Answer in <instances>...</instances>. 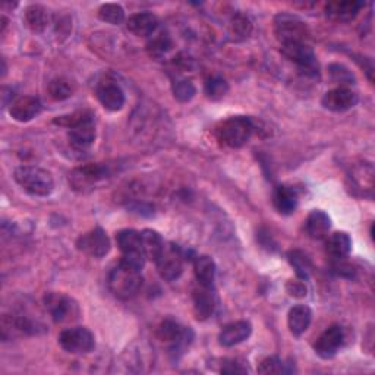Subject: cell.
Returning a JSON list of instances; mask_svg holds the SVG:
<instances>
[{
    "mask_svg": "<svg viewBox=\"0 0 375 375\" xmlns=\"http://www.w3.org/2000/svg\"><path fill=\"white\" fill-rule=\"evenodd\" d=\"M54 124L69 129L68 138L75 149H87L96 141L94 116L89 112H77L69 116H61Z\"/></svg>",
    "mask_w": 375,
    "mask_h": 375,
    "instance_id": "cell-1",
    "label": "cell"
},
{
    "mask_svg": "<svg viewBox=\"0 0 375 375\" xmlns=\"http://www.w3.org/2000/svg\"><path fill=\"white\" fill-rule=\"evenodd\" d=\"M142 288V276L140 270H135L124 263H119L109 274L110 292L122 301L135 297Z\"/></svg>",
    "mask_w": 375,
    "mask_h": 375,
    "instance_id": "cell-2",
    "label": "cell"
},
{
    "mask_svg": "<svg viewBox=\"0 0 375 375\" xmlns=\"http://www.w3.org/2000/svg\"><path fill=\"white\" fill-rule=\"evenodd\" d=\"M13 179L25 192L34 197H47L54 189L52 173L38 166H20L15 169Z\"/></svg>",
    "mask_w": 375,
    "mask_h": 375,
    "instance_id": "cell-3",
    "label": "cell"
},
{
    "mask_svg": "<svg viewBox=\"0 0 375 375\" xmlns=\"http://www.w3.org/2000/svg\"><path fill=\"white\" fill-rule=\"evenodd\" d=\"M253 132V124L247 116H232L219 124L216 128L217 140L229 148H241Z\"/></svg>",
    "mask_w": 375,
    "mask_h": 375,
    "instance_id": "cell-4",
    "label": "cell"
},
{
    "mask_svg": "<svg viewBox=\"0 0 375 375\" xmlns=\"http://www.w3.org/2000/svg\"><path fill=\"white\" fill-rule=\"evenodd\" d=\"M116 242L122 252L121 263L142 272L147 257L142 247L141 232L133 229H125L116 235Z\"/></svg>",
    "mask_w": 375,
    "mask_h": 375,
    "instance_id": "cell-5",
    "label": "cell"
},
{
    "mask_svg": "<svg viewBox=\"0 0 375 375\" xmlns=\"http://www.w3.org/2000/svg\"><path fill=\"white\" fill-rule=\"evenodd\" d=\"M274 34L280 44L307 43L311 36L308 25L291 13H279L274 18Z\"/></svg>",
    "mask_w": 375,
    "mask_h": 375,
    "instance_id": "cell-6",
    "label": "cell"
},
{
    "mask_svg": "<svg viewBox=\"0 0 375 375\" xmlns=\"http://www.w3.org/2000/svg\"><path fill=\"white\" fill-rule=\"evenodd\" d=\"M112 170L109 164H87V166H81L75 169L69 175V184L72 188L78 192H88L96 189L103 181H106L110 177Z\"/></svg>",
    "mask_w": 375,
    "mask_h": 375,
    "instance_id": "cell-7",
    "label": "cell"
},
{
    "mask_svg": "<svg viewBox=\"0 0 375 375\" xmlns=\"http://www.w3.org/2000/svg\"><path fill=\"white\" fill-rule=\"evenodd\" d=\"M281 54L293 62L305 77H318V61L307 43L281 44Z\"/></svg>",
    "mask_w": 375,
    "mask_h": 375,
    "instance_id": "cell-8",
    "label": "cell"
},
{
    "mask_svg": "<svg viewBox=\"0 0 375 375\" xmlns=\"http://www.w3.org/2000/svg\"><path fill=\"white\" fill-rule=\"evenodd\" d=\"M59 344L68 353L84 355L89 353L96 348V339L87 327H72L64 330L61 333Z\"/></svg>",
    "mask_w": 375,
    "mask_h": 375,
    "instance_id": "cell-9",
    "label": "cell"
},
{
    "mask_svg": "<svg viewBox=\"0 0 375 375\" xmlns=\"http://www.w3.org/2000/svg\"><path fill=\"white\" fill-rule=\"evenodd\" d=\"M159 339L170 346L173 353L182 352L193 339V333L189 327H182L173 320L163 321L159 328Z\"/></svg>",
    "mask_w": 375,
    "mask_h": 375,
    "instance_id": "cell-10",
    "label": "cell"
},
{
    "mask_svg": "<svg viewBox=\"0 0 375 375\" xmlns=\"http://www.w3.org/2000/svg\"><path fill=\"white\" fill-rule=\"evenodd\" d=\"M156 265L161 279L175 281L184 273V253L175 245L164 247Z\"/></svg>",
    "mask_w": 375,
    "mask_h": 375,
    "instance_id": "cell-11",
    "label": "cell"
},
{
    "mask_svg": "<svg viewBox=\"0 0 375 375\" xmlns=\"http://www.w3.org/2000/svg\"><path fill=\"white\" fill-rule=\"evenodd\" d=\"M77 247L89 257L103 258L110 251V239L101 228H96L81 235L77 241Z\"/></svg>",
    "mask_w": 375,
    "mask_h": 375,
    "instance_id": "cell-12",
    "label": "cell"
},
{
    "mask_svg": "<svg viewBox=\"0 0 375 375\" xmlns=\"http://www.w3.org/2000/svg\"><path fill=\"white\" fill-rule=\"evenodd\" d=\"M47 311L50 312L54 323H66L78 315V305L64 293H49L44 297Z\"/></svg>",
    "mask_w": 375,
    "mask_h": 375,
    "instance_id": "cell-13",
    "label": "cell"
},
{
    "mask_svg": "<svg viewBox=\"0 0 375 375\" xmlns=\"http://www.w3.org/2000/svg\"><path fill=\"white\" fill-rule=\"evenodd\" d=\"M344 343V330L341 325L333 324L314 343V351L323 359H332Z\"/></svg>",
    "mask_w": 375,
    "mask_h": 375,
    "instance_id": "cell-14",
    "label": "cell"
},
{
    "mask_svg": "<svg viewBox=\"0 0 375 375\" xmlns=\"http://www.w3.org/2000/svg\"><path fill=\"white\" fill-rule=\"evenodd\" d=\"M359 101V96L348 87H337L327 91L321 100L324 109L330 112L341 113L353 109Z\"/></svg>",
    "mask_w": 375,
    "mask_h": 375,
    "instance_id": "cell-15",
    "label": "cell"
},
{
    "mask_svg": "<svg viewBox=\"0 0 375 375\" xmlns=\"http://www.w3.org/2000/svg\"><path fill=\"white\" fill-rule=\"evenodd\" d=\"M96 96L98 101L101 103V106L109 110V112H117L125 106V93L121 88V85H117L112 81H106L97 87Z\"/></svg>",
    "mask_w": 375,
    "mask_h": 375,
    "instance_id": "cell-16",
    "label": "cell"
},
{
    "mask_svg": "<svg viewBox=\"0 0 375 375\" xmlns=\"http://www.w3.org/2000/svg\"><path fill=\"white\" fill-rule=\"evenodd\" d=\"M41 112V103L37 97L33 96H24L17 100H13L9 104V115L13 121L17 122H29L33 121L36 116Z\"/></svg>",
    "mask_w": 375,
    "mask_h": 375,
    "instance_id": "cell-17",
    "label": "cell"
},
{
    "mask_svg": "<svg viewBox=\"0 0 375 375\" xmlns=\"http://www.w3.org/2000/svg\"><path fill=\"white\" fill-rule=\"evenodd\" d=\"M251 333H252V325L249 321L245 320L235 321L223 327L219 334V343L224 348H232L249 339Z\"/></svg>",
    "mask_w": 375,
    "mask_h": 375,
    "instance_id": "cell-18",
    "label": "cell"
},
{
    "mask_svg": "<svg viewBox=\"0 0 375 375\" xmlns=\"http://www.w3.org/2000/svg\"><path fill=\"white\" fill-rule=\"evenodd\" d=\"M364 8L362 2H356V0H336V2H330L325 6L327 17L336 21V22H349L355 20L356 15Z\"/></svg>",
    "mask_w": 375,
    "mask_h": 375,
    "instance_id": "cell-19",
    "label": "cell"
},
{
    "mask_svg": "<svg viewBox=\"0 0 375 375\" xmlns=\"http://www.w3.org/2000/svg\"><path fill=\"white\" fill-rule=\"evenodd\" d=\"M126 27L133 36L148 37L157 29L159 18L152 12H140L129 17V20L126 21Z\"/></svg>",
    "mask_w": 375,
    "mask_h": 375,
    "instance_id": "cell-20",
    "label": "cell"
},
{
    "mask_svg": "<svg viewBox=\"0 0 375 375\" xmlns=\"http://www.w3.org/2000/svg\"><path fill=\"white\" fill-rule=\"evenodd\" d=\"M203 288V286H201ZM216 297L212 288H203L193 292V312L200 321L208 320L214 314Z\"/></svg>",
    "mask_w": 375,
    "mask_h": 375,
    "instance_id": "cell-21",
    "label": "cell"
},
{
    "mask_svg": "<svg viewBox=\"0 0 375 375\" xmlns=\"http://www.w3.org/2000/svg\"><path fill=\"white\" fill-rule=\"evenodd\" d=\"M312 321V311L307 305H296L288 314V325L296 337L302 336Z\"/></svg>",
    "mask_w": 375,
    "mask_h": 375,
    "instance_id": "cell-22",
    "label": "cell"
},
{
    "mask_svg": "<svg viewBox=\"0 0 375 375\" xmlns=\"http://www.w3.org/2000/svg\"><path fill=\"white\" fill-rule=\"evenodd\" d=\"M216 263L208 255H200L193 261V273L203 288H213L216 280Z\"/></svg>",
    "mask_w": 375,
    "mask_h": 375,
    "instance_id": "cell-23",
    "label": "cell"
},
{
    "mask_svg": "<svg viewBox=\"0 0 375 375\" xmlns=\"http://www.w3.org/2000/svg\"><path fill=\"white\" fill-rule=\"evenodd\" d=\"M352 251V239L346 232H336L327 239V253L330 258L344 260Z\"/></svg>",
    "mask_w": 375,
    "mask_h": 375,
    "instance_id": "cell-24",
    "label": "cell"
},
{
    "mask_svg": "<svg viewBox=\"0 0 375 375\" xmlns=\"http://www.w3.org/2000/svg\"><path fill=\"white\" fill-rule=\"evenodd\" d=\"M305 228H307V233L312 239H317V241H320V239H324L328 235L330 228H332V220H330L328 214L324 213L323 209H314L307 219Z\"/></svg>",
    "mask_w": 375,
    "mask_h": 375,
    "instance_id": "cell-25",
    "label": "cell"
},
{
    "mask_svg": "<svg viewBox=\"0 0 375 375\" xmlns=\"http://www.w3.org/2000/svg\"><path fill=\"white\" fill-rule=\"evenodd\" d=\"M273 204L280 214L289 216L295 213L297 207V195L292 188L286 185H279L273 192Z\"/></svg>",
    "mask_w": 375,
    "mask_h": 375,
    "instance_id": "cell-26",
    "label": "cell"
},
{
    "mask_svg": "<svg viewBox=\"0 0 375 375\" xmlns=\"http://www.w3.org/2000/svg\"><path fill=\"white\" fill-rule=\"evenodd\" d=\"M24 21L33 33H43L50 24V12L41 5H31L25 9Z\"/></svg>",
    "mask_w": 375,
    "mask_h": 375,
    "instance_id": "cell-27",
    "label": "cell"
},
{
    "mask_svg": "<svg viewBox=\"0 0 375 375\" xmlns=\"http://www.w3.org/2000/svg\"><path fill=\"white\" fill-rule=\"evenodd\" d=\"M141 236H142V247H144L147 260H152L156 263L164 249V242L161 236L156 230H152V229L142 230Z\"/></svg>",
    "mask_w": 375,
    "mask_h": 375,
    "instance_id": "cell-28",
    "label": "cell"
},
{
    "mask_svg": "<svg viewBox=\"0 0 375 375\" xmlns=\"http://www.w3.org/2000/svg\"><path fill=\"white\" fill-rule=\"evenodd\" d=\"M289 264L293 267L296 276L301 280H308L312 273V261L308 255L299 249H293L288 253Z\"/></svg>",
    "mask_w": 375,
    "mask_h": 375,
    "instance_id": "cell-29",
    "label": "cell"
},
{
    "mask_svg": "<svg viewBox=\"0 0 375 375\" xmlns=\"http://www.w3.org/2000/svg\"><path fill=\"white\" fill-rule=\"evenodd\" d=\"M352 181L356 184L358 189L364 191V197L368 195L369 198H372V188H374V168L371 163H364L362 166H359L353 176Z\"/></svg>",
    "mask_w": 375,
    "mask_h": 375,
    "instance_id": "cell-30",
    "label": "cell"
},
{
    "mask_svg": "<svg viewBox=\"0 0 375 375\" xmlns=\"http://www.w3.org/2000/svg\"><path fill=\"white\" fill-rule=\"evenodd\" d=\"M252 33V22L242 13H236L229 24V34L235 41H244Z\"/></svg>",
    "mask_w": 375,
    "mask_h": 375,
    "instance_id": "cell-31",
    "label": "cell"
},
{
    "mask_svg": "<svg viewBox=\"0 0 375 375\" xmlns=\"http://www.w3.org/2000/svg\"><path fill=\"white\" fill-rule=\"evenodd\" d=\"M98 18L112 25H121L125 21V10L117 3H104L98 9Z\"/></svg>",
    "mask_w": 375,
    "mask_h": 375,
    "instance_id": "cell-32",
    "label": "cell"
},
{
    "mask_svg": "<svg viewBox=\"0 0 375 375\" xmlns=\"http://www.w3.org/2000/svg\"><path fill=\"white\" fill-rule=\"evenodd\" d=\"M328 73H330V78H332V81L336 84H340V87L352 85L356 82L353 72L349 68H346L344 65H340V64L330 65Z\"/></svg>",
    "mask_w": 375,
    "mask_h": 375,
    "instance_id": "cell-33",
    "label": "cell"
},
{
    "mask_svg": "<svg viewBox=\"0 0 375 375\" xmlns=\"http://www.w3.org/2000/svg\"><path fill=\"white\" fill-rule=\"evenodd\" d=\"M204 91L209 100H220L229 93V84L220 77H213L207 80Z\"/></svg>",
    "mask_w": 375,
    "mask_h": 375,
    "instance_id": "cell-34",
    "label": "cell"
},
{
    "mask_svg": "<svg viewBox=\"0 0 375 375\" xmlns=\"http://www.w3.org/2000/svg\"><path fill=\"white\" fill-rule=\"evenodd\" d=\"M49 94L53 100L62 101L72 96V87L68 80L65 78H54L49 84Z\"/></svg>",
    "mask_w": 375,
    "mask_h": 375,
    "instance_id": "cell-35",
    "label": "cell"
},
{
    "mask_svg": "<svg viewBox=\"0 0 375 375\" xmlns=\"http://www.w3.org/2000/svg\"><path fill=\"white\" fill-rule=\"evenodd\" d=\"M173 94L177 101L186 103L191 101L195 94H197V88H195V85L189 80H181L176 81V84L173 85Z\"/></svg>",
    "mask_w": 375,
    "mask_h": 375,
    "instance_id": "cell-36",
    "label": "cell"
},
{
    "mask_svg": "<svg viewBox=\"0 0 375 375\" xmlns=\"http://www.w3.org/2000/svg\"><path fill=\"white\" fill-rule=\"evenodd\" d=\"M288 364H284L280 358L277 356H270L265 358L264 361L258 367L260 374H284V372H291L286 368Z\"/></svg>",
    "mask_w": 375,
    "mask_h": 375,
    "instance_id": "cell-37",
    "label": "cell"
},
{
    "mask_svg": "<svg viewBox=\"0 0 375 375\" xmlns=\"http://www.w3.org/2000/svg\"><path fill=\"white\" fill-rule=\"evenodd\" d=\"M170 47H172V43H170L169 37L163 36V34L148 43V52L154 57H160L163 54H166L170 50Z\"/></svg>",
    "mask_w": 375,
    "mask_h": 375,
    "instance_id": "cell-38",
    "label": "cell"
},
{
    "mask_svg": "<svg viewBox=\"0 0 375 375\" xmlns=\"http://www.w3.org/2000/svg\"><path fill=\"white\" fill-rule=\"evenodd\" d=\"M333 270L339 276L348 277V279L355 277V273H356V270L346 261V258H344V260H334L333 261Z\"/></svg>",
    "mask_w": 375,
    "mask_h": 375,
    "instance_id": "cell-39",
    "label": "cell"
},
{
    "mask_svg": "<svg viewBox=\"0 0 375 375\" xmlns=\"http://www.w3.org/2000/svg\"><path fill=\"white\" fill-rule=\"evenodd\" d=\"M286 289L289 292L291 296H295V297H304L307 296V286L304 284V281H293L291 280L288 284H286Z\"/></svg>",
    "mask_w": 375,
    "mask_h": 375,
    "instance_id": "cell-40",
    "label": "cell"
},
{
    "mask_svg": "<svg viewBox=\"0 0 375 375\" xmlns=\"http://www.w3.org/2000/svg\"><path fill=\"white\" fill-rule=\"evenodd\" d=\"M221 372L224 374H245L247 368L242 367V364H237V361H224V365L221 368Z\"/></svg>",
    "mask_w": 375,
    "mask_h": 375,
    "instance_id": "cell-41",
    "label": "cell"
}]
</instances>
